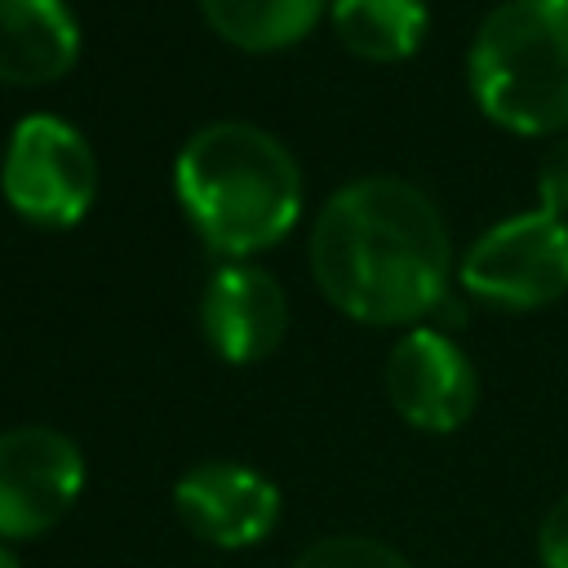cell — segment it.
I'll use <instances>...</instances> for the list:
<instances>
[{"label":"cell","instance_id":"13","mask_svg":"<svg viewBox=\"0 0 568 568\" xmlns=\"http://www.w3.org/2000/svg\"><path fill=\"white\" fill-rule=\"evenodd\" d=\"M293 568H413L395 546L386 541H373V537H324L315 546H306Z\"/></svg>","mask_w":568,"mask_h":568},{"label":"cell","instance_id":"12","mask_svg":"<svg viewBox=\"0 0 568 568\" xmlns=\"http://www.w3.org/2000/svg\"><path fill=\"white\" fill-rule=\"evenodd\" d=\"M328 0H200L204 22L244 53H275L297 44Z\"/></svg>","mask_w":568,"mask_h":568},{"label":"cell","instance_id":"1","mask_svg":"<svg viewBox=\"0 0 568 568\" xmlns=\"http://www.w3.org/2000/svg\"><path fill=\"white\" fill-rule=\"evenodd\" d=\"M320 293L359 324H417L448 302L453 240L435 200L404 178H355L311 226Z\"/></svg>","mask_w":568,"mask_h":568},{"label":"cell","instance_id":"2","mask_svg":"<svg viewBox=\"0 0 568 568\" xmlns=\"http://www.w3.org/2000/svg\"><path fill=\"white\" fill-rule=\"evenodd\" d=\"M173 191L195 235L235 262L280 244L302 213L293 151L244 120L195 129L178 151Z\"/></svg>","mask_w":568,"mask_h":568},{"label":"cell","instance_id":"3","mask_svg":"<svg viewBox=\"0 0 568 568\" xmlns=\"http://www.w3.org/2000/svg\"><path fill=\"white\" fill-rule=\"evenodd\" d=\"M475 106L506 133L550 138L568 129V0L497 4L466 53Z\"/></svg>","mask_w":568,"mask_h":568},{"label":"cell","instance_id":"14","mask_svg":"<svg viewBox=\"0 0 568 568\" xmlns=\"http://www.w3.org/2000/svg\"><path fill=\"white\" fill-rule=\"evenodd\" d=\"M537 209H550L559 217H568V142H559L541 169H537Z\"/></svg>","mask_w":568,"mask_h":568},{"label":"cell","instance_id":"10","mask_svg":"<svg viewBox=\"0 0 568 568\" xmlns=\"http://www.w3.org/2000/svg\"><path fill=\"white\" fill-rule=\"evenodd\" d=\"M80 58L67 0H0V84H53Z\"/></svg>","mask_w":568,"mask_h":568},{"label":"cell","instance_id":"11","mask_svg":"<svg viewBox=\"0 0 568 568\" xmlns=\"http://www.w3.org/2000/svg\"><path fill=\"white\" fill-rule=\"evenodd\" d=\"M337 40L364 62H404L426 40V0H328Z\"/></svg>","mask_w":568,"mask_h":568},{"label":"cell","instance_id":"16","mask_svg":"<svg viewBox=\"0 0 568 568\" xmlns=\"http://www.w3.org/2000/svg\"><path fill=\"white\" fill-rule=\"evenodd\" d=\"M0 568H22V564H18V559H13V555L0 546Z\"/></svg>","mask_w":568,"mask_h":568},{"label":"cell","instance_id":"9","mask_svg":"<svg viewBox=\"0 0 568 568\" xmlns=\"http://www.w3.org/2000/svg\"><path fill=\"white\" fill-rule=\"evenodd\" d=\"M200 328L209 346L231 364L266 359L288 328V297L280 280L248 262H226L200 293Z\"/></svg>","mask_w":568,"mask_h":568},{"label":"cell","instance_id":"4","mask_svg":"<svg viewBox=\"0 0 568 568\" xmlns=\"http://www.w3.org/2000/svg\"><path fill=\"white\" fill-rule=\"evenodd\" d=\"M462 288L497 311H537L568 293V217L528 209L493 222L457 266Z\"/></svg>","mask_w":568,"mask_h":568},{"label":"cell","instance_id":"7","mask_svg":"<svg viewBox=\"0 0 568 568\" xmlns=\"http://www.w3.org/2000/svg\"><path fill=\"white\" fill-rule=\"evenodd\" d=\"M386 395L408 426L448 435L470 422L479 377L448 328L413 324L386 355Z\"/></svg>","mask_w":568,"mask_h":568},{"label":"cell","instance_id":"6","mask_svg":"<svg viewBox=\"0 0 568 568\" xmlns=\"http://www.w3.org/2000/svg\"><path fill=\"white\" fill-rule=\"evenodd\" d=\"M84 488V457L53 426L0 430V537L27 541L49 532Z\"/></svg>","mask_w":568,"mask_h":568},{"label":"cell","instance_id":"8","mask_svg":"<svg viewBox=\"0 0 568 568\" xmlns=\"http://www.w3.org/2000/svg\"><path fill=\"white\" fill-rule=\"evenodd\" d=\"M178 519L222 550H244L271 537L280 519V488L240 462H204L173 488Z\"/></svg>","mask_w":568,"mask_h":568},{"label":"cell","instance_id":"5","mask_svg":"<svg viewBox=\"0 0 568 568\" xmlns=\"http://www.w3.org/2000/svg\"><path fill=\"white\" fill-rule=\"evenodd\" d=\"M4 200L18 217L44 231L75 226L98 195V160L75 124L36 111L22 115L4 146Z\"/></svg>","mask_w":568,"mask_h":568},{"label":"cell","instance_id":"15","mask_svg":"<svg viewBox=\"0 0 568 568\" xmlns=\"http://www.w3.org/2000/svg\"><path fill=\"white\" fill-rule=\"evenodd\" d=\"M537 559L541 568H568V493L546 510L537 528Z\"/></svg>","mask_w":568,"mask_h":568}]
</instances>
